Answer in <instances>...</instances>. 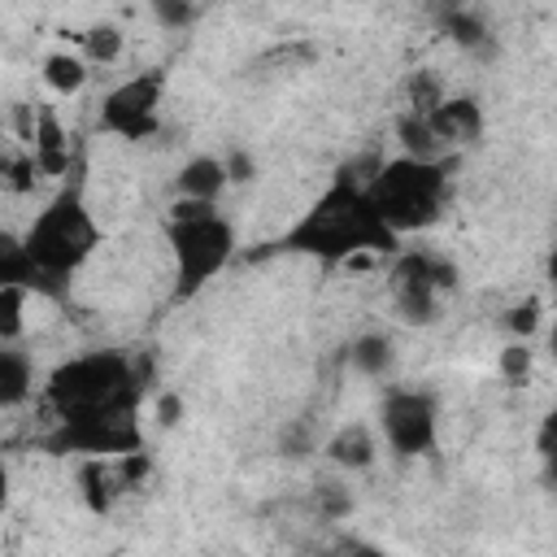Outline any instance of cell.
Listing matches in <instances>:
<instances>
[{"instance_id":"1","label":"cell","mask_w":557,"mask_h":557,"mask_svg":"<svg viewBox=\"0 0 557 557\" xmlns=\"http://www.w3.org/2000/svg\"><path fill=\"white\" fill-rule=\"evenodd\" d=\"M396 239L400 235L392 226H383L366 187L348 170H339L335 183L313 200V209L283 239H274L270 252H300V257H318V261L335 265V261H348L361 252H374V257L400 252Z\"/></svg>"},{"instance_id":"2","label":"cell","mask_w":557,"mask_h":557,"mask_svg":"<svg viewBox=\"0 0 557 557\" xmlns=\"http://www.w3.org/2000/svg\"><path fill=\"white\" fill-rule=\"evenodd\" d=\"M148 374L122 352H83L48 374V405L57 418L91 409H139Z\"/></svg>"},{"instance_id":"3","label":"cell","mask_w":557,"mask_h":557,"mask_svg":"<svg viewBox=\"0 0 557 557\" xmlns=\"http://www.w3.org/2000/svg\"><path fill=\"white\" fill-rule=\"evenodd\" d=\"M366 196L383 226L400 231H422L440 218L444 196H448V165L444 161H418V157H396L379 165V174L366 183Z\"/></svg>"},{"instance_id":"4","label":"cell","mask_w":557,"mask_h":557,"mask_svg":"<svg viewBox=\"0 0 557 557\" xmlns=\"http://www.w3.org/2000/svg\"><path fill=\"white\" fill-rule=\"evenodd\" d=\"M22 239H26V252L35 257V265H39L57 287H65L70 274L96 252L100 226H96L91 209L83 205V196L70 187V191H61V196L26 226Z\"/></svg>"},{"instance_id":"5","label":"cell","mask_w":557,"mask_h":557,"mask_svg":"<svg viewBox=\"0 0 557 557\" xmlns=\"http://www.w3.org/2000/svg\"><path fill=\"white\" fill-rule=\"evenodd\" d=\"M165 239H170L174 270H178V287H174L178 300H191L235 257V226L218 209L196 213V218H170Z\"/></svg>"},{"instance_id":"6","label":"cell","mask_w":557,"mask_h":557,"mask_svg":"<svg viewBox=\"0 0 557 557\" xmlns=\"http://www.w3.org/2000/svg\"><path fill=\"white\" fill-rule=\"evenodd\" d=\"M139 409H91L74 418H57V431L44 440L48 453H83V457H122L144 448Z\"/></svg>"},{"instance_id":"7","label":"cell","mask_w":557,"mask_h":557,"mask_svg":"<svg viewBox=\"0 0 557 557\" xmlns=\"http://www.w3.org/2000/svg\"><path fill=\"white\" fill-rule=\"evenodd\" d=\"M396 313L413 326H426L440 318V296L457 287V265L431 252H400L387 274Z\"/></svg>"},{"instance_id":"8","label":"cell","mask_w":557,"mask_h":557,"mask_svg":"<svg viewBox=\"0 0 557 557\" xmlns=\"http://www.w3.org/2000/svg\"><path fill=\"white\" fill-rule=\"evenodd\" d=\"M383 435L392 444V453L400 457H431L435 453V431H440V409L431 392L418 387H392L383 396Z\"/></svg>"},{"instance_id":"9","label":"cell","mask_w":557,"mask_h":557,"mask_svg":"<svg viewBox=\"0 0 557 557\" xmlns=\"http://www.w3.org/2000/svg\"><path fill=\"white\" fill-rule=\"evenodd\" d=\"M161 91H165V74H157V70L117 83L100 100V126L113 131V135H122V139H148V135H157Z\"/></svg>"},{"instance_id":"10","label":"cell","mask_w":557,"mask_h":557,"mask_svg":"<svg viewBox=\"0 0 557 557\" xmlns=\"http://www.w3.org/2000/svg\"><path fill=\"white\" fill-rule=\"evenodd\" d=\"M431 135L453 148V144H474L483 135V104L474 96H444L431 113H426Z\"/></svg>"},{"instance_id":"11","label":"cell","mask_w":557,"mask_h":557,"mask_svg":"<svg viewBox=\"0 0 557 557\" xmlns=\"http://www.w3.org/2000/svg\"><path fill=\"white\" fill-rule=\"evenodd\" d=\"M4 283H22V287H30V292L61 296V287H57V283L35 265V257L26 252V239L0 226V287H4Z\"/></svg>"},{"instance_id":"12","label":"cell","mask_w":557,"mask_h":557,"mask_svg":"<svg viewBox=\"0 0 557 557\" xmlns=\"http://www.w3.org/2000/svg\"><path fill=\"white\" fill-rule=\"evenodd\" d=\"M30 139H35V170L39 174H65L70 170V139H65V131H61V122H57L52 109H39L35 113Z\"/></svg>"},{"instance_id":"13","label":"cell","mask_w":557,"mask_h":557,"mask_svg":"<svg viewBox=\"0 0 557 557\" xmlns=\"http://www.w3.org/2000/svg\"><path fill=\"white\" fill-rule=\"evenodd\" d=\"M226 183H231V178H226L222 157H191V161L174 174V187H178V196H187V200H218Z\"/></svg>"},{"instance_id":"14","label":"cell","mask_w":557,"mask_h":557,"mask_svg":"<svg viewBox=\"0 0 557 557\" xmlns=\"http://www.w3.org/2000/svg\"><path fill=\"white\" fill-rule=\"evenodd\" d=\"M326 461L331 466H339V470H366L370 461H374V435H370V426H361V422H348V426H339L331 440H326Z\"/></svg>"},{"instance_id":"15","label":"cell","mask_w":557,"mask_h":557,"mask_svg":"<svg viewBox=\"0 0 557 557\" xmlns=\"http://www.w3.org/2000/svg\"><path fill=\"white\" fill-rule=\"evenodd\" d=\"M35 387V370H30V357L17 352V348H0V409H13L30 396Z\"/></svg>"},{"instance_id":"16","label":"cell","mask_w":557,"mask_h":557,"mask_svg":"<svg viewBox=\"0 0 557 557\" xmlns=\"http://www.w3.org/2000/svg\"><path fill=\"white\" fill-rule=\"evenodd\" d=\"M392 357H396V348H392V339L379 335V331L357 335V339L348 344V366H352L357 374H370V379L387 374V370H392Z\"/></svg>"},{"instance_id":"17","label":"cell","mask_w":557,"mask_h":557,"mask_svg":"<svg viewBox=\"0 0 557 557\" xmlns=\"http://www.w3.org/2000/svg\"><path fill=\"white\" fill-rule=\"evenodd\" d=\"M396 135H400V148H405V157H418V161H440V152H444V144L431 135V126H426V117L422 113H400L396 117Z\"/></svg>"},{"instance_id":"18","label":"cell","mask_w":557,"mask_h":557,"mask_svg":"<svg viewBox=\"0 0 557 557\" xmlns=\"http://www.w3.org/2000/svg\"><path fill=\"white\" fill-rule=\"evenodd\" d=\"M44 83L57 91V96H74L87 87V61L83 57H70V52H52L44 61Z\"/></svg>"},{"instance_id":"19","label":"cell","mask_w":557,"mask_h":557,"mask_svg":"<svg viewBox=\"0 0 557 557\" xmlns=\"http://www.w3.org/2000/svg\"><path fill=\"white\" fill-rule=\"evenodd\" d=\"M440 26H444V35H448L453 44H461V48H470V52H487V22H483L479 13H470V9H448V13L440 17Z\"/></svg>"},{"instance_id":"20","label":"cell","mask_w":557,"mask_h":557,"mask_svg":"<svg viewBox=\"0 0 557 557\" xmlns=\"http://www.w3.org/2000/svg\"><path fill=\"white\" fill-rule=\"evenodd\" d=\"M78 39H83L87 61H96V65H113V61L122 57V48H126L122 26H113V22H96V26H87Z\"/></svg>"},{"instance_id":"21","label":"cell","mask_w":557,"mask_h":557,"mask_svg":"<svg viewBox=\"0 0 557 557\" xmlns=\"http://www.w3.org/2000/svg\"><path fill=\"white\" fill-rule=\"evenodd\" d=\"M26 296H30V287H22V283L0 287V344H13L26 331Z\"/></svg>"},{"instance_id":"22","label":"cell","mask_w":557,"mask_h":557,"mask_svg":"<svg viewBox=\"0 0 557 557\" xmlns=\"http://www.w3.org/2000/svg\"><path fill=\"white\" fill-rule=\"evenodd\" d=\"M444 96H448V91H444V83H440V74H435V70H413V74H409V83H405L409 113H422V117H426Z\"/></svg>"},{"instance_id":"23","label":"cell","mask_w":557,"mask_h":557,"mask_svg":"<svg viewBox=\"0 0 557 557\" xmlns=\"http://www.w3.org/2000/svg\"><path fill=\"white\" fill-rule=\"evenodd\" d=\"M113 483H117V474H109L104 457H91V461L83 466V492H87V505H91L96 513H109V505H113ZM117 487H122V483H117Z\"/></svg>"},{"instance_id":"24","label":"cell","mask_w":557,"mask_h":557,"mask_svg":"<svg viewBox=\"0 0 557 557\" xmlns=\"http://www.w3.org/2000/svg\"><path fill=\"white\" fill-rule=\"evenodd\" d=\"M148 9L157 17V26H165V30H187L196 22V4L191 0H148Z\"/></svg>"},{"instance_id":"25","label":"cell","mask_w":557,"mask_h":557,"mask_svg":"<svg viewBox=\"0 0 557 557\" xmlns=\"http://www.w3.org/2000/svg\"><path fill=\"white\" fill-rule=\"evenodd\" d=\"M500 374H505V383H527V374H531V348H527V339H513V344L500 348Z\"/></svg>"},{"instance_id":"26","label":"cell","mask_w":557,"mask_h":557,"mask_svg":"<svg viewBox=\"0 0 557 557\" xmlns=\"http://www.w3.org/2000/svg\"><path fill=\"white\" fill-rule=\"evenodd\" d=\"M313 500H318V513H322V518H344V513L352 509V496H348V487H339V483H318V487H313Z\"/></svg>"},{"instance_id":"27","label":"cell","mask_w":557,"mask_h":557,"mask_svg":"<svg viewBox=\"0 0 557 557\" xmlns=\"http://www.w3.org/2000/svg\"><path fill=\"white\" fill-rule=\"evenodd\" d=\"M505 322H509L513 339H531V335H535V326H540V300H522V305H513Z\"/></svg>"},{"instance_id":"28","label":"cell","mask_w":557,"mask_h":557,"mask_svg":"<svg viewBox=\"0 0 557 557\" xmlns=\"http://www.w3.org/2000/svg\"><path fill=\"white\" fill-rule=\"evenodd\" d=\"M30 174H35V157H17V161L13 157H0V178H9L13 191H26L35 183Z\"/></svg>"},{"instance_id":"29","label":"cell","mask_w":557,"mask_h":557,"mask_svg":"<svg viewBox=\"0 0 557 557\" xmlns=\"http://www.w3.org/2000/svg\"><path fill=\"white\" fill-rule=\"evenodd\" d=\"M278 453H283V457H305V453H313V431H309L305 422L287 426V431L278 435Z\"/></svg>"},{"instance_id":"30","label":"cell","mask_w":557,"mask_h":557,"mask_svg":"<svg viewBox=\"0 0 557 557\" xmlns=\"http://www.w3.org/2000/svg\"><path fill=\"white\" fill-rule=\"evenodd\" d=\"M222 165H226V178H235V183H248V178H257V161H252L248 152H231Z\"/></svg>"},{"instance_id":"31","label":"cell","mask_w":557,"mask_h":557,"mask_svg":"<svg viewBox=\"0 0 557 557\" xmlns=\"http://www.w3.org/2000/svg\"><path fill=\"white\" fill-rule=\"evenodd\" d=\"M157 422H161V426H174V422H183V396L165 392V396L157 400Z\"/></svg>"},{"instance_id":"32","label":"cell","mask_w":557,"mask_h":557,"mask_svg":"<svg viewBox=\"0 0 557 557\" xmlns=\"http://www.w3.org/2000/svg\"><path fill=\"white\" fill-rule=\"evenodd\" d=\"M553 435H557V418H544V426H540V457L544 461H553Z\"/></svg>"},{"instance_id":"33","label":"cell","mask_w":557,"mask_h":557,"mask_svg":"<svg viewBox=\"0 0 557 557\" xmlns=\"http://www.w3.org/2000/svg\"><path fill=\"white\" fill-rule=\"evenodd\" d=\"M4 505H9V470L0 461V513H4Z\"/></svg>"}]
</instances>
